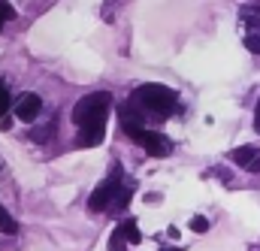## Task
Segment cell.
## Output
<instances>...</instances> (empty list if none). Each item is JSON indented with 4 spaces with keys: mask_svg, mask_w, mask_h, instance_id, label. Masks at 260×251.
<instances>
[{
    "mask_svg": "<svg viewBox=\"0 0 260 251\" xmlns=\"http://www.w3.org/2000/svg\"><path fill=\"white\" fill-rule=\"evenodd\" d=\"M109 106H112V94L109 91H94V94L82 97L73 106V121L79 127V139H76L79 148H94V145L103 142Z\"/></svg>",
    "mask_w": 260,
    "mask_h": 251,
    "instance_id": "obj_1",
    "label": "cell"
},
{
    "mask_svg": "<svg viewBox=\"0 0 260 251\" xmlns=\"http://www.w3.org/2000/svg\"><path fill=\"white\" fill-rule=\"evenodd\" d=\"M133 97H136V103H139L145 112H154V115H160V118H167V115H173V112L179 109V94H176L173 88H167V85H157V82L139 85Z\"/></svg>",
    "mask_w": 260,
    "mask_h": 251,
    "instance_id": "obj_2",
    "label": "cell"
},
{
    "mask_svg": "<svg viewBox=\"0 0 260 251\" xmlns=\"http://www.w3.org/2000/svg\"><path fill=\"white\" fill-rule=\"evenodd\" d=\"M118 179H121V173L115 170L112 179H106V182L97 185V191H94L91 200H88V209H91V212H103V209H115V206H118V197H121V191H124V185H118Z\"/></svg>",
    "mask_w": 260,
    "mask_h": 251,
    "instance_id": "obj_3",
    "label": "cell"
},
{
    "mask_svg": "<svg viewBox=\"0 0 260 251\" xmlns=\"http://www.w3.org/2000/svg\"><path fill=\"white\" fill-rule=\"evenodd\" d=\"M136 145H142L148 154H154V158H167V154H173V142L164 136V133H154V130H136L133 136H130Z\"/></svg>",
    "mask_w": 260,
    "mask_h": 251,
    "instance_id": "obj_4",
    "label": "cell"
},
{
    "mask_svg": "<svg viewBox=\"0 0 260 251\" xmlns=\"http://www.w3.org/2000/svg\"><path fill=\"white\" fill-rule=\"evenodd\" d=\"M230 161H233L236 167L248 170V173H260V148H254V145H239V148H233V151H230Z\"/></svg>",
    "mask_w": 260,
    "mask_h": 251,
    "instance_id": "obj_5",
    "label": "cell"
},
{
    "mask_svg": "<svg viewBox=\"0 0 260 251\" xmlns=\"http://www.w3.org/2000/svg\"><path fill=\"white\" fill-rule=\"evenodd\" d=\"M40 112H43V100H40L37 94H21V97H18V103H15V115H18L21 121H37Z\"/></svg>",
    "mask_w": 260,
    "mask_h": 251,
    "instance_id": "obj_6",
    "label": "cell"
},
{
    "mask_svg": "<svg viewBox=\"0 0 260 251\" xmlns=\"http://www.w3.org/2000/svg\"><path fill=\"white\" fill-rule=\"evenodd\" d=\"M242 18L248 21L245 46H248V52H254V55H260V9H242Z\"/></svg>",
    "mask_w": 260,
    "mask_h": 251,
    "instance_id": "obj_7",
    "label": "cell"
},
{
    "mask_svg": "<svg viewBox=\"0 0 260 251\" xmlns=\"http://www.w3.org/2000/svg\"><path fill=\"white\" fill-rule=\"evenodd\" d=\"M118 230H121V236L127 239V245H139V242H142V233H139L136 221H121V224H118Z\"/></svg>",
    "mask_w": 260,
    "mask_h": 251,
    "instance_id": "obj_8",
    "label": "cell"
},
{
    "mask_svg": "<svg viewBox=\"0 0 260 251\" xmlns=\"http://www.w3.org/2000/svg\"><path fill=\"white\" fill-rule=\"evenodd\" d=\"M109 251H127V239L121 236V230L115 227L112 230V236H109Z\"/></svg>",
    "mask_w": 260,
    "mask_h": 251,
    "instance_id": "obj_9",
    "label": "cell"
},
{
    "mask_svg": "<svg viewBox=\"0 0 260 251\" xmlns=\"http://www.w3.org/2000/svg\"><path fill=\"white\" fill-rule=\"evenodd\" d=\"M15 230H18V224H15V221L9 218V212L0 206V233H15Z\"/></svg>",
    "mask_w": 260,
    "mask_h": 251,
    "instance_id": "obj_10",
    "label": "cell"
},
{
    "mask_svg": "<svg viewBox=\"0 0 260 251\" xmlns=\"http://www.w3.org/2000/svg\"><path fill=\"white\" fill-rule=\"evenodd\" d=\"M9 85L6 82H0V118H6V112H9Z\"/></svg>",
    "mask_w": 260,
    "mask_h": 251,
    "instance_id": "obj_11",
    "label": "cell"
},
{
    "mask_svg": "<svg viewBox=\"0 0 260 251\" xmlns=\"http://www.w3.org/2000/svg\"><path fill=\"white\" fill-rule=\"evenodd\" d=\"M12 18H15V9H12L6 0H0V27H3L6 21H12Z\"/></svg>",
    "mask_w": 260,
    "mask_h": 251,
    "instance_id": "obj_12",
    "label": "cell"
},
{
    "mask_svg": "<svg viewBox=\"0 0 260 251\" xmlns=\"http://www.w3.org/2000/svg\"><path fill=\"white\" fill-rule=\"evenodd\" d=\"M191 230H194V233H206V230H209V221H206V218H194V221H191Z\"/></svg>",
    "mask_w": 260,
    "mask_h": 251,
    "instance_id": "obj_13",
    "label": "cell"
},
{
    "mask_svg": "<svg viewBox=\"0 0 260 251\" xmlns=\"http://www.w3.org/2000/svg\"><path fill=\"white\" fill-rule=\"evenodd\" d=\"M118 3H121V0H109V6H103V18H106V21H112V9H115Z\"/></svg>",
    "mask_w": 260,
    "mask_h": 251,
    "instance_id": "obj_14",
    "label": "cell"
},
{
    "mask_svg": "<svg viewBox=\"0 0 260 251\" xmlns=\"http://www.w3.org/2000/svg\"><path fill=\"white\" fill-rule=\"evenodd\" d=\"M254 127H257V133H260V97H257V106H254Z\"/></svg>",
    "mask_w": 260,
    "mask_h": 251,
    "instance_id": "obj_15",
    "label": "cell"
},
{
    "mask_svg": "<svg viewBox=\"0 0 260 251\" xmlns=\"http://www.w3.org/2000/svg\"><path fill=\"white\" fill-rule=\"evenodd\" d=\"M160 251H179V248H160Z\"/></svg>",
    "mask_w": 260,
    "mask_h": 251,
    "instance_id": "obj_16",
    "label": "cell"
}]
</instances>
